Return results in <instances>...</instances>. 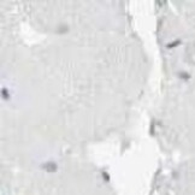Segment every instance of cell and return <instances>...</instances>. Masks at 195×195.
Wrapping results in <instances>:
<instances>
[{
    "label": "cell",
    "mask_w": 195,
    "mask_h": 195,
    "mask_svg": "<svg viewBox=\"0 0 195 195\" xmlns=\"http://www.w3.org/2000/svg\"><path fill=\"white\" fill-rule=\"evenodd\" d=\"M2 95H4V98H7V97H9V95H7V90L2 89Z\"/></svg>",
    "instance_id": "cell-1"
}]
</instances>
